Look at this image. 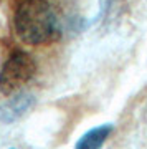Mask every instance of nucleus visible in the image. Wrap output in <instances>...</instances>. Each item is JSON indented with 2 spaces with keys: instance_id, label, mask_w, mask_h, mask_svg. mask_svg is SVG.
Here are the masks:
<instances>
[{
  "instance_id": "nucleus-2",
  "label": "nucleus",
  "mask_w": 147,
  "mask_h": 149,
  "mask_svg": "<svg viewBox=\"0 0 147 149\" xmlns=\"http://www.w3.org/2000/svg\"><path fill=\"white\" fill-rule=\"evenodd\" d=\"M37 73L35 60L21 50H15L0 70V93L12 96L21 91Z\"/></svg>"
},
{
  "instance_id": "nucleus-1",
  "label": "nucleus",
  "mask_w": 147,
  "mask_h": 149,
  "mask_svg": "<svg viewBox=\"0 0 147 149\" xmlns=\"http://www.w3.org/2000/svg\"><path fill=\"white\" fill-rule=\"evenodd\" d=\"M15 32L26 45H43L58 37V17L48 0H23L13 18Z\"/></svg>"
},
{
  "instance_id": "nucleus-3",
  "label": "nucleus",
  "mask_w": 147,
  "mask_h": 149,
  "mask_svg": "<svg viewBox=\"0 0 147 149\" xmlns=\"http://www.w3.org/2000/svg\"><path fill=\"white\" fill-rule=\"evenodd\" d=\"M35 104V96L32 93L18 91L12 95L8 101H5L0 106V121L3 123H13L20 119L25 113H28Z\"/></svg>"
},
{
  "instance_id": "nucleus-4",
  "label": "nucleus",
  "mask_w": 147,
  "mask_h": 149,
  "mask_svg": "<svg viewBox=\"0 0 147 149\" xmlns=\"http://www.w3.org/2000/svg\"><path fill=\"white\" fill-rule=\"evenodd\" d=\"M111 133H112V124H103L93 128L81 136L74 149H101Z\"/></svg>"
}]
</instances>
